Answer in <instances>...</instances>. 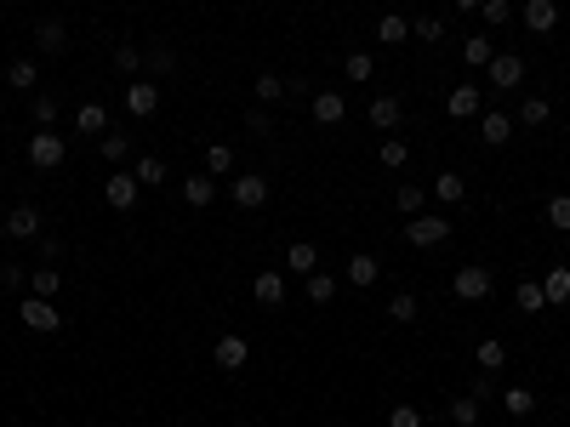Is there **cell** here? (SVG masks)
<instances>
[{
	"label": "cell",
	"mask_w": 570,
	"mask_h": 427,
	"mask_svg": "<svg viewBox=\"0 0 570 427\" xmlns=\"http://www.w3.org/2000/svg\"><path fill=\"white\" fill-rule=\"evenodd\" d=\"M228 200H235L240 211H263V205H268V177H263V171H235Z\"/></svg>",
	"instance_id": "obj_1"
},
{
	"label": "cell",
	"mask_w": 570,
	"mask_h": 427,
	"mask_svg": "<svg viewBox=\"0 0 570 427\" xmlns=\"http://www.w3.org/2000/svg\"><path fill=\"white\" fill-rule=\"evenodd\" d=\"M491 268H485V263H462L456 268V280H451V291L462 296V303H485V296H491Z\"/></svg>",
	"instance_id": "obj_2"
},
{
	"label": "cell",
	"mask_w": 570,
	"mask_h": 427,
	"mask_svg": "<svg viewBox=\"0 0 570 427\" xmlns=\"http://www.w3.org/2000/svg\"><path fill=\"white\" fill-rule=\"evenodd\" d=\"M63 160H69V143H63L57 132H35L29 137V165L35 171H57Z\"/></svg>",
	"instance_id": "obj_3"
},
{
	"label": "cell",
	"mask_w": 570,
	"mask_h": 427,
	"mask_svg": "<svg viewBox=\"0 0 570 427\" xmlns=\"http://www.w3.org/2000/svg\"><path fill=\"white\" fill-rule=\"evenodd\" d=\"M405 240H411L416 251L445 245V240H451V217H411V223H405Z\"/></svg>",
	"instance_id": "obj_4"
},
{
	"label": "cell",
	"mask_w": 570,
	"mask_h": 427,
	"mask_svg": "<svg viewBox=\"0 0 570 427\" xmlns=\"http://www.w3.org/2000/svg\"><path fill=\"white\" fill-rule=\"evenodd\" d=\"M137 177H132V171H109V177H103V205H109V211H132L137 205Z\"/></svg>",
	"instance_id": "obj_5"
},
{
	"label": "cell",
	"mask_w": 570,
	"mask_h": 427,
	"mask_svg": "<svg viewBox=\"0 0 570 427\" xmlns=\"http://www.w3.org/2000/svg\"><path fill=\"white\" fill-rule=\"evenodd\" d=\"M17 313H24L29 331H63V313H57L52 296H24V303H17Z\"/></svg>",
	"instance_id": "obj_6"
},
{
	"label": "cell",
	"mask_w": 570,
	"mask_h": 427,
	"mask_svg": "<svg viewBox=\"0 0 570 427\" xmlns=\"http://www.w3.org/2000/svg\"><path fill=\"white\" fill-rule=\"evenodd\" d=\"M245 359H251V342L235 336V331L217 336V348H211V365H217V371H245Z\"/></svg>",
	"instance_id": "obj_7"
},
{
	"label": "cell",
	"mask_w": 570,
	"mask_h": 427,
	"mask_svg": "<svg viewBox=\"0 0 570 427\" xmlns=\"http://www.w3.org/2000/svg\"><path fill=\"white\" fill-rule=\"evenodd\" d=\"M445 109H451V120H479V114H485V97H479V85H474V80H462L456 92L445 97Z\"/></svg>",
	"instance_id": "obj_8"
},
{
	"label": "cell",
	"mask_w": 570,
	"mask_h": 427,
	"mask_svg": "<svg viewBox=\"0 0 570 427\" xmlns=\"http://www.w3.org/2000/svg\"><path fill=\"white\" fill-rule=\"evenodd\" d=\"M485 74H491V85H496V92H514V85L525 80V57H514V52H496Z\"/></svg>",
	"instance_id": "obj_9"
},
{
	"label": "cell",
	"mask_w": 570,
	"mask_h": 427,
	"mask_svg": "<svg viewBox=\"0 0 570 427\" xmlns=\"http://www.w3.org/2000/svg\"><path fill=\"white\" fill-rule=\"evenodd\" d=\"M125 109H132L137 120H149L160 109V85L155 80H132V85H125Z\"/></svg>",
	"instance_id": "obj_10"
},
{
	"label": "cell",
	"mask_w": 570,
	"mask_h": 427,
	"mask_svg": "<svg viewBox=\"0 0 570 427\" xmlns=\"http://www.w3.org/2000/svg\"><path fill=\"white\" fill-rule=\"evenodd\" d=\"M525 29L531 35H554L559 29V0H525Z\"/></svg>",
	"instance_id": "obj_11"
},
{
	"label": "cell",
	"mask_w": 570,
	"mask_h": 427,
	"mask_svg": "<svg viewBox=\"0 0 570 427\" xmlns=\"http://www.w3.org/2000/svg\"><path fill=\"white\" fill-rule=\"evenodd\" d=\"M308 109H314V120H320V125H343V120H348L343 92H314V97H308Z\"/></svg>",
	"instance_id": "obj_12"
},
{
	"label": "cell",
	"mask_w": 570,
	"mask_h": 427,
	"mask_svg": "<svg viewBox=\"0 0 570 427\" xmlns=\"http://www.w3.org/2000/svg\"><path fill=\"white\" fill-rule=\"evenodd\" d=\"M479 137L491 143V148H502V143L514 137V114H502V109H485V114H479Z\"/></svg>",
	"instance_id": "obj_13"
},
{
	"label": "cell",
	"mask_w": 570,
	"mask_h": 427,
	"mask_svg": "<svg viewBox=\"0 0 570 427\" xmlns=\"http://www.w3.org/2000/svg\"><path fill=\"white\" fill-rule=\"evenodd\" d=\"M0 228H6L12 240H35L40 233V211L35 205H12V217H0Z\"/></svg>",
	"instance_id": "obj_14"
},
{
	"label": "cell",
	"mask_w": 570,
	"mask_h": 427,
	"mask_svg": "<svg viewBox=\"0 0 570 427\" xmlns=\"http://www.w3.org/2000/svg\"><path fill=\"white\" fill-rule=\"evenodd\" d=\"M35 52H40V57H63V52H69V35H63V24H52V17H46V24H35Z\"/></svg>",
	"instance_id": "obj_15"
},
{
	"label": "cell",
	"mask_w": 570,
	"mask_h": 427,
	"mask_svg": "<svg viewBox=\"0 0 570 427\" xmlns=\"http://www.w3.org/2000/svg\"><path fill=\"white\" fill-rule=\"evenodd\" d=\"M434 200L439 205H462L468 200V177H462V171H439L434 177Z\"/></svg>",
	"instance_id": "obj_16"
},
{
	"label": "cell",
	"mask_w": 570,
	"mask_h": 427,
	"mask_svg": "<svg viewBox=\"0 0 570 427\" xmlns=\"http://www.w3.org/2000/svg\"><path fill=\"white\" fill-rule=\"evenodd\" d=\"M251 296H257L263 308H280V303H285V273H274V268L257 273V280H251Z\"/></svg>",
	"instance_id": "obj_17"
},
{
	"label": "cell",
	"mask_w": 570,
	"mask_h": 427,
	"mask_svg": "<svg viewBox=\"0 0 570 427\" xmlns=\"http://www.w3.org/2000/svg\"><path fill=\"white\" fill-rule=\"evenodd\" d=\"M376 273H383V263H376L371 251H354V256H348V285L371 291V285H376Z\"/></svg>",
	"instance_id": "obj_18"
},
{
	"label": "cell",
	"mask_w": 570,
	"mask_h": 427,
	"mask_svg": "<svg viewBox=\"0 0 570 427\" xmlns=\"http://www.w3.org/2000/svg\"><path fill=\"white\" fill-rule=\"evenodd\" d=\"M285 273H320V251H314L308 240H297V245H285Z\"/></svg>",
	"instance_id": "obj_19"
},
{
	"label": "cell",
	"mask_w": 570,
	"mask_h": 427,
	"mask_svg": "<svg viewBox=\"0 0 570 427\" xmlns=\"http://www.w3.org/2000/svg\"><path fill=\"white\" fill-rule=\"evenodd\" d=\"M183 200L195 205V211H205L211 200H217V177H205V171H195V177L183 183Z\"/></svg>",
	"instance_id": "obj_20"
},
{
	"label": "cell",
	"mask_w": 570,
	"mask_h": 427,
	"mask_svg": "<svg viewBox=\"0 0 570 427\" xmlns=\"http://www.w3.org/2000/svg\"><path fill=\"white\" fill-rule=\"evenodd\" d=\"M474 359H479V371H502V365H508V342H502V336H485L479 342V348H474Z\"/></svg>",
	"instance_id": "obj_21"
},
{
	"label": "cell",
	"mask_w": 570,
	"mask_h": 427,
	"mask_svg": "<svg viewBox=\"0 0 570 427\" xmlns=\"http://www.w3.org/2000/svg\"><path fill=\"white\" fill-rule=\"evenodd\" d=\"M491 57H496L491 35H468L462 40V63H468V69H491Z\"/></svg>",
	"instance_id": "obj_22"
},
{
	"label": "cell",
	"mask_w": 570,
	"mask_h": 427,
	"mask_svg": "<svg viewBox=\"0 0 570 427\" xmlns=\"http://www.w3.org/2000/svg\"><path fill=\"white\" fill-rule=\"evenodd\" d=\"M399 114H405V103H399V97H371V125H376V132H394Z\"/></svg>",
	"instance_id": "obj_23"
},
{
	"label": "cell",
	"mask_w": 570,
	"mask_h": 427,
	"mask_svg": "<svg viewBox=\"0 0 570 427\" xmlns=\"http://www.w3.org/2000/svg\"><path fill=\"white\" fill-rule=\"evenodd\" d=\"M502 411H508L514 422H525V416L536 411V393H531V388H519V382H514V388H502Z\"/></svg>",
	"instance_id": "obj_24"
},
{
	"label": "cell",
	"mask_w": 570,
	"mask_h": 427,
	"mask_svg": "<svg viewBox=\"0 0 570 427\" xmlns=\"http://www.w3.org/2000/svg\"><path fill=\"white\" fill-rule=\"evenodd\" d=\"M132 177H137V183H143V188H160V183H165V177H172V165H165V160H160V154H143V160H137V165H132Z\"/></svg>",
	"instance_id": "obj_25"
},
{
	"label": "cell",
	"mask_w": 570,
	"mask_h": 427,
	"mask_svg": "<svg viewBox=\"0 0 570 427\" xmlns=\"http://www.w3.org/2000/svg\"><path fill=\"white\" fill-rule=\"evenodd\" d=\"M376 40H383V46H399V40H411V24L399 12H383L376 17Z\"/></svg>",
	"instance_id": "obj_26"
},
{
	"label": "cell",
	"mask_w": 570,
	"mask_h": 427,
	"mask_svg": "<svg viewBox=\"0 0 570 427\" xmlns=\"http://www.w3.org/2000/svg\"><path fill=\"white\" fill-rule=\"evenodd\" d=\"M542 296H547V308H565L570 303V268H554L542 280Z\"/></svg>",
	"instance_id": "obj_27"
},
{
	"label": "cell",
	"mask_w": 570,
	"mask_h": 427,
	"mask_svg": "<svg viewBox=\"0 0 570 427\" xmlns=\"http://www.w3.org/2000/svg\"><path fill=\"white\" fill-rule=\"evenodd\" d=\"M57 285H63L57 263H40V268L29 273V296H57Z\"/></svg>",
	"instance_id": "obj_28"
},
{
	"label": "cell",
	"mask_w": 570,
	"mask_h": 427,
	"mask_svg": "<svg viewBox=\"0 0 570 427\" xmlns=\"http://www.w3.org/2000/svg\"><path fill=\"white\" fill-rule=\"evenodd\" d=\"M103 125H109V114H103V103H80V114H75V132H86V137H103Z\"/></svg>",
	"instance_id": "obj_29"
},
{
	"label": "cell",
	"mask_w": 570,
	"mask_h": 427,
	"mask_svg": "<svg viewBox=\"0 0 570 427\" xmlns=\"http://www.w3.org/2000/svg\"><path fill=\"white\" fill-rule=\"evenodd\" d=\"M388 319H394V325H416V319H422V303H416L411 291H399L394 303H388Z\"/></svg>",
	"instance_id": "obj_30"
},
{
	"label": "cell",
	"mask_w": 570,
	"mask_h": 427,
	"mask_svg": "<svg viewBox=\"0 0 570 427\" xmlns=\"http://www.w3.org/2000/svg\"><path fill=\"white\" fill-rule=\"evenodd\" d=\"M514 303H519V313H542V308H547V296H542V280H519Z\"/></svg>",
	"instance_id": "obj_31"
},
{
	"label": "cell",
	"mask_w": 570,
	"mask_h": 427,
	"mask_svg": "<svg viewBox=\"0 0 570 427\" xmlns=\"http://www.w3.org/2000/svg\"><path fill=\"white\" fill-rule=\"evenodd\" d=\"M6 80H12V92H35V85H40V69H35L29 57H17L12 69H6Z\"/></svg>",
	"instance_id": "obj_32"
},
{
	"label": "cell",
	"mask_w": 570,
	"mask_h": 427,
	"mask_svg": "<svg viewBox=\"0 0 570 427\" xmlns=\"http://www.w3.org/2000/svg\"><path fill=\"white\" fill-rule=\"evenodd\" d=\"M29 120L40 125V132H52V120H57V97H52V92H35V103H29Z\"/></svg>",
	"instance_id": "obj_33"
},
{
	"label": "cell",
	"mask_w": 570,
	"mask_h": 427,
	"mask_svg": "<svg viewBox=\"0 0 570 427\" xmlns=\"http://www.w3.org/2000/svg\"><path fill=\"white\" fill-rule=\"evenodd\" d=\"M103 160L125 165V160H132V137H125V132H103Z\"/></svg>",
	"instance_id": "obj_34"
},
{
	"label": "cell",
	"mask_w": 570,
	"mask_h": 427,
	"mask_svg": "<svg viewBox=\"0 0 570 427\" xmlns=\"http://www.w3.org/2000/svg\"><path fill=\"white\" fill-rule=\"evenodd\" d=\"M223 171H235V148L211 143V148H205V177H223Z\"/></svg>",
	"instance_id": "obj_35"
},
{
	"label": "cell",
	"mask_w": 570,
	"mask_h": 427,
	"mask_svg": "<svg viewBox=\"0 0 570 427\" xmlns=\"http://www.w3.org/2000/svg\"><path fill=\"white\" fill-rule=\"evenodd\" d=\"M451 422H456V427H479V399H474V393L451 399Z\"/></svg>",
	"instance_id": "obj_36"
},
{
	"label": "cell",
	"mask_w": 570,
	"mask_h": 427,
	"mask_svg": "<svg viewBox=\"0 0 570 427\" xmlns=\"http://www.w3.org/2000/svg\"><path fill=\"white\" fill-rule=\"evenodd\" d=\"M411 35L422 40V46H439V40H445V24H439V17H428V12H422L416 24H411Z\"/></svg>",
	"instance_id": "obj_37"
},
{
	"label": "cell",
	"mask_w": 570,
	"mask_h": 427,
	"mask_svg": "<svg viewBox=\"0 0 570 427\" xmlns=\"http://www.w3.org/2000/svg\"><path fill=\"white\" fill-rule=\"evenodd\" d=\"M479 17H485L491 29H502V24L514 17V0H479Z\"/></svg>",
	"instance_id": "obj_38"
},
{
	"label": "cell",
	"mask_w": 570,
	"mask_h": 427,
	"mask_svg": "<svg viewBox=\"0 0 570 427\" xmlns=\"http://www.w3.org/2000/svg\"><path fill=\"white\" fill-rule=\"evenodd\" d=\"M280 97H285V80L274 74V69H268V74H257V103H263V109H268V103H280Z\"/></svg>",
	"instance_id": "obj_39"
},
{
	"label": "cell",
	"mask_w": 570,
	"mask_h": 427,
	"mask_svg": "<svg viewBox=\"0 0 570 427\" xmlns=\"http://www.w3.org/2000/svg\"><path fill=\"white\" fill-rule=\"evenodd\" d=\"M554 120V109H547V97H525V109H519V125H547Z\"/></svg>",
	"instance_id": "obj_40"
},
{
	"label": "cell",
	"mask_w": 570,
	"mask_h": 427,
	"mask_svg": "<svg viewBox=\"0 0 570 427\" xmlns=\"http://www.w3.org/2000/svg\"><path fill=\"white\" fill-rule=\"evenodd\" d=\"M115 69H120V74H137V69H143V52L132 46V40H120V46H115Z\"/></svg>",
	"instance_id": "obj_41"
},
{
	"label": "cell",
	"mask_w": 570,
	"mask_h": 427,
	"mask_svg": "<svg viewBox=\"0 0 570 427\" xmlns=\"http://www.w3.org/2000/svg\"><path fill=\"white\" fill-rule=\"evenodd\" d=\"M376 160H383L388 171H399V165H405V160H411V148H405V143H399V137H388L383 148H376Z\"/></svg>",
	"instance_id": "obj_42"
},
{
	"label": "cell",
	"mask_w": 570,
	"mask_h": 427,
	"mask_svg": "<svg viewBox=\"0 0 570 427\" xmlns=\"http://www.w3.org/2000/svg\"><path fill=\"white\" fill-rule=\"evenodd\" d=\"M143 63H149V74H172L177 69V52L172 46H149V57H143Z\"/></svg>",
	"instance_id": "obj_43"
},
{
	"label": "cell",
	"mask_w": 570,
	"mask_h": 427,
	"mask_svg": "<svg viewBox=\"0 0 570 427\" xmlns=\"http://www.w3.org/2000/svg\"><path fill=\"white\" fill-rule=\"evenodd\" d=\"M547 223H554L559 233H570V194H554V200H547Z\"/></svg>",
	"instance_id": "obj_44"
},
{
	"label": "cell",
	"mask_w": 570,
	"mask_h": 427,
	"mask_svg": "<svg viewBox=\"0 0 570 427\" xmlns=\"http://www.w3.org/2000/svg\"><path fill=\"white\" fill-rule=\"evenodd\" d=\"M331 296H336L331 273H308V303H331Z\"/></svg>",
	"instance_id": "obj_45"
},
{
	"label": "cell",
	"mask_w": 570,
	"mask_h": 427,
	"mask_svg": "<svg viewBox=\"0 0 570 427\" xmlns=\"http://www.w3.org/2000/svg\"><path fill=\"white\" fill-rule=\"evenodd\" d=\"M343 74H348V80H371V74H376V63H371L365 52H348V63H343Z\"/></svg>",
	"instance_id": "obj_46"
},
{
	"label": "cell",
	"mask_w": 570,
	"mask_h": 427,
	"mask_svg": "<svg viewBox=\"0 0 570 427\" xmlns=\"http://www.w3.org/2000/svg\"><path fill=\"white\" fill-rule=\"evenodd\" d=\"M394 205L405 211V217H416V211H422V188H416V183H405V188L394 194Z\"/></svg>",
	"instance_id": "obj_47"
},
{
	"label": "cell",
	"mask_w": 570,
	"mask_h": 427,
	"mask_svg": "<svg viewBox=\"0 0 570 427\" xmlns=\"http://www.w3.org/2000/svg\"><path fill=\"white\" fill-rule=\"evenodd\" d=\"M388 427H422V411H416V404H394V411H388Z\"/></svg>",
	"instance_id": "obj_48"
},
{
	"label": "cell",
	"mask_w": 570,
	"mask_h": 427,
	"mask_svg": "<svg viewBox=\"0 0 570 427\" xmlns=\"http://www.w3.org/2000/svg\"><path fill=\"white\" fill-rule=\"evenodd\" d=\"M0 285H6V291H24V285H29V268H24V263H6V268H0Z\"/></svg>",
	"instance_id": "obj_49"
},
{
	"label": "cell",
	"mask_w": 570,
	"mask_h": 427,
	"mask_svg": "<svg viewBox=\"0 0 570 427\" xmlns=\"http://www.w3.org/2000/svg\"><path fill=\"white\" fill-rule=\"evenodd\" d=\"M245 132H257V137H268V132H274V120H268L263 103H257V109H245Z\"/></svg>",
	"instance_id": "obj_50"
},
{
	"label": "cell",
	"mask_w": 570,
	"mask_h": 427,
	"mask_svg": "<svg viewBox=\"0 0 570 427\" xmlns=\"http://www.w3.org/2000/svg\"><path fill=\"white\" fill-rule=\"evenodd\" d=\"M451 6H456V12H479V0H451Z\"/></svg>",
	"instance_id": "obj_51"
},
{
	"label": "cell",
	"mask_w": 570,
	"mask_h": 427,
	"mask_svg": "<svg viewBox=\"0 0 570 427\" xmlns=\"http://www.w3.org/2000/svg\"><path fill=\"white\" fill-rule=\"evenodd\" d=\"M0 120H6V109H0Z\"/></svg>",
	"instance_id": "obj_52"
},
{
	"label": "cell",
	"mask_w": 570,
	"mask_h": 427,
	"mask_svg": "<svg viewBox=\"0 0 570 427\" xmlns=\"http://www.w3.org/2000/svg\"><path fill=\"white\" fill-rule=\"evenodd\" d=\"M542 427H547V422H542Z\"/></svg>",
	"instance_id": "obj_53"
}]
</instances>
